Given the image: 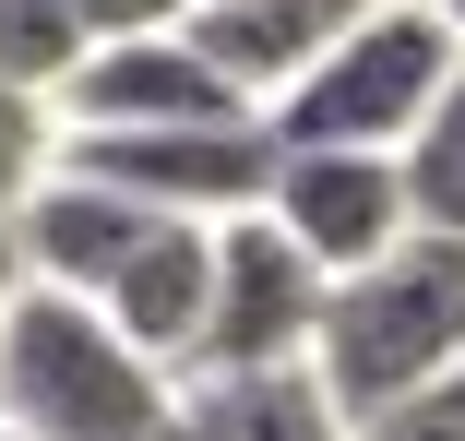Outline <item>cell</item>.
<instances>
[{"mask_svg":"<svg viewBox=\"0 0 465 441\" xmlns=\"http://www.w3.org/2000/svg\"><path fill=\"white\" fill-rule=\"evenodd\" d=\"M179 370H155L143 346L72 287H36L0 322V429L13 441H167Z\"/></svg>","mask_w":465,"mask_h":441,"instance_id":"cell-1","label":"cell"},{"mask_svg":"<svg viewBox=\"0 0 465 441\" xmlns=\"http://www.w3.org/2000/svg\"><path fill=\"white\" fill-rule=\"evenodd\" d=\"M311 370L334 382V406L358 429L382 406H406V394H430V382H453L465 370V239L418 227L406 250L370 262V275H346L334 310H322V358Z\"/></svg>","mask_w":465,"mask_h":441,"instance_id":"cell-2","label":"cell"},{"mask_svg":"<svg viewBox=\"0 0 465 441\" xmlns=\"http://www.w3.org/2000/svg\"><path fill=\"white\" fill-rule=\"evenodd\" d=\"M453 72H465V36L441 13H418V0H382V13L274 108V143H287V155H322V143L334 155H406L441 120Z\"/></svg>","mask_w":465,"mask_h":441,"instance_id":"cell-3","label":"cell"},{"mask_svg":"<svg viewBox=\"0 0 465 441\" xmlns=\"http://www.w3.org/2000/svg\"><path fill=\"white\" fill-rule=\"evenodd\" d=\"M60 167H84V180H108L179 227H239L274 203V167H287V143H274V120H192V132H72Z\"/></svg>","mask_w":465,"mask_h":441,"instance_id":"cell-4","label":"cell"},{"mask_svg":"<svg viewBox=\"0 0 465 441\" xmlns=\"http://www.w3.org/2000/svg\"><path fill=\"white\" fill-rule=\"evenodd\" d=\"M322 310H334V275L274 227V215H239L215 227V322H203V370H311L322 358Z\"/></svg>","mask_w":465,"mask_h":441,"instance_id":"cell-5","label":"cell"},{"mask_svg":"<svg viewBox=\"0 0 465 441\" xmlns=\"http://www.w3.org/2000/svg\"><path fill=\"white\" fill-rule=\"evenodd\" d=\"M192 120H262L239 83L215 72V48L192 24L167 36H108L84 60V83L60 96V132H192Z\"/></svg>","mask_w":465,"mask_h":441,"instance_id":"cell-6","label":"cell"},{"mask_svg":"<svg viewBox=\"0 0 465 441\" xmlns=\"http://www.w3.org/2000/svg\"><path fill=\"white\" fill-rule=\"evenodd\" d=\"M274 227H287L322 275L346 287V275H370L382 250H406L418 239V191H406V155H287L274 167V203H262Z\"/></svg>","mask_w":465,"mask_h":441,"instance_id":"cell-7","label":"cell"},{"mask_svg":"<svg viewBox=\"0 0 465 441\" xmlns=\"http://www.w3.org/2000/svg\"><path fill=\"white\" fill-rule=\"evenodd\" d=\"M179 215H155V203H132V191H108V180H84V167H60V180L13 215V239H25V275L36 287H72V299H108L132 262L167 239Z\"/></svg>","mask_w":465,"mask_h":441,"instance_id":"cell-8","label":"cell"},{"mask_svg":"<svg viewBox=\"0 0 465 441\" xmlns=\"http://www.w3.org/2000/svg\"><path fill=\"white\" fill-rule=\"evenodd\" d=\"M370 13H382V0H203L192 36L215 48V72L239 83V96L274 120V108H287V96H299V83H311Z\"/></svg>","mask_w":465,"mask_h":441,"instance_id":"cell-9","label":"cell"},{"mask_svg":"<svg viewBox=\"0 0 465 441\" xmlns=\"http://www.w3.org/2000/svg\"><path fill=\"white\" fill-rule=\"evenodd\" d=\"M167 441H358V417L334 406L322 370H203L179 382Z\"/></svg>","mask_w":465,"mask_h":441,"instance_id":"cell-10","label":"cell"},{"mask_svg":"<svg viewBox=\"0 0 465 441\" xmlns=\"http://www.w3.org/2000/svg\"><path fill=\"white\" fill-rule=\"evenodd\" d=\"M84 60H96V24L72 13V0H0V96H36L60 108Z\"/></svg>","mask_w":465,"mask_h":441,"instance_id":"cell-11","label":"cell"},{"mask_svg":"<svg viewBox=\"0 0 465 441\" xmlns=\"http://www.w3.org/2000/svg\"><path fill=\"white\" fill-rule=\"evenodd\" d=\"M406 191H418V227H453L465 239V72H453L441 120L406 143Z\"/></svg>","mask_w":465,"mask_h":441,"instance_id":"cell-12","label":"cell"},{"mask_svg":"<svg viewBox=\"0 0 465 441\" xmlns=\"http://www.w3.org/2000/svg\"><path fill=\"white\" fill-rule=\"evenodd\" d=\"M60 108H36V96H0V227H13L48 180H60Z\"/></svg>","mask_w":465,"mask_h":441,"instance_id":"cell-13","label":"cell"},{"mask_svg":"<svg viewBox=\"0 0 465 441\" xmlns=\"http://www.w3.org/2000/svg\"><path fill=\"white\" fill-rule=\"evenodd\" d=\"M358 441H465V370H453V382H430V394H406V406H382Z\"/></svg>","mask_w":465,"mask_h":441,"instance_id":"cell-14","label":"cell"},{"mask_svg":"<svg viewBox=\"0 0 465 441\" xmlns=\"http://www.w3.org/2000/svg\"><path fill=\"white\" fill-rule=\"evenodd\" d=\"M72 13L96 24V48H108V36H167V24H192L203 0H72Z\"/></svg>","mask_w":465,"mask_h":441,"instance_id":"cell-15","label":"cell"},{"mask_svg":"<svg viewBox=\"0 0 465 441\" xmlns=\"http://www.w3.org/2000/svg\"><path fill=\"white\" fill-rule=\"evenodd\" d=\"M13 299H25V239L0 227V322H13Z\"/></svg>","mask_w":465,"mask_h":441,"instance_id":"cell-16","label":"cell"},{"mask_svg":"<svg viewBox=\"0 0 465 441\" xmlns=\"http://www.w3.org/2000/svg\"><path fill=\"white\" fill-rule=\"evenodd\" d=\"M418 13H441V24H453V36H465V0H418Z\"/></svg>","mask_w":465,"mask_h":441,"instance_id":"cell-17","label":"cell"},{"mask_svg":"<svg viewBox=\"0 0 465 441\" xmlns=\"http://www.w3.org/2000/svg\"><path fill=\"white\" fill-rule=\"evenodd\" d=\"M0 441H13V429H0Z\"/></svg>","mask_w":465,"mask_h":441,"instance_id":"cell-18","label":"cell"}]
</instances>
